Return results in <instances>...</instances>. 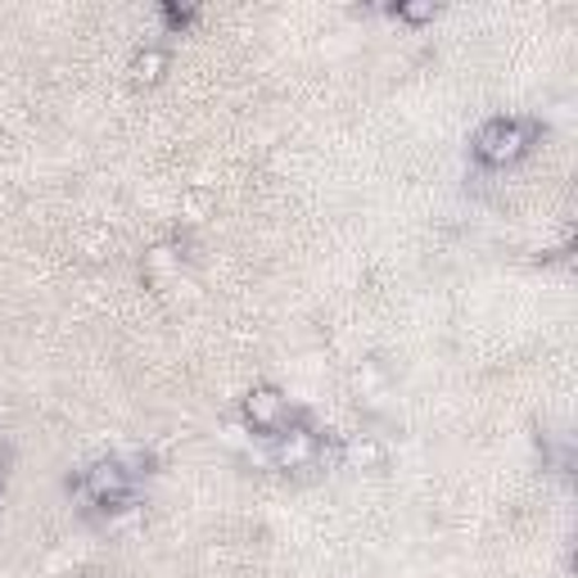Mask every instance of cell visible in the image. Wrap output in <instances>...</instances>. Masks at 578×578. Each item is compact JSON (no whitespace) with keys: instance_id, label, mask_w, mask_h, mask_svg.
I'll list each match as a JSON object with an SVG mask.
<instances>
[{"instance_id":"6da1fadb","label":"cell","mask_w":578,"mask_h":578,"mask_svg":"<svg viewBox=\"0 0 578 578\" xmlns=\"http://www.w3.org/2000/svg\"><path fill=\"white\" fill-rule=\"evenodd\" d=\"M528 144H534V122H520V118H493L489 127H479L474 136V159L489 163V168H506L515 163Z\"/></svg>"},{"instance_id":"7a4b0ae2","label":"cell","mask_w":578,"mask_h":578,"mask_svg":"<svg viewBox=\"0 0 578 578\" xmlns=\"http://www.w3.org/2000/svg\"><path fill=\"white\" fill-rule=\"evenodd\" d=\"M77 493L82 497H90L95 506H105V511H114V506H122V502H131V479H127V465L122 461H95V465H86L82 470V479H77Z\"/></svg>"},{"instance_id":"3957f363","label":"cell","mask_w":578,"mask_h":578,"mask_svg":"<svg viewBox=\"0 0 578 578\" xmlns=\"http://www.w3.org/2000/svg\"><path fill=\"white\" fill-rule=\"evenodd\" d=\"M285 411H289V403H285L280 389H254V394L245 398V416H249V425L263 429V434H280V429H285Z\"/></svg>"},{"instance_id":"277c9868","label":"cell","mask_w":578,"mask_h":578,"mask_svg":"<svg viewBox=\"0 0 578 578\" xmlns=\"http://www.w3.org/2000/svg\"><path fill=\"white\" fill-rule=\"evenodd\" d=\"M271 457H276V465H285V470L312 465V461H317V434H312V429H285V434H276Z\"/></svg>"},{"instance_id":"5b68a950","label":"cell","mask_w":578,"mask_h":578,"mask_svg":"<svg viewBox=\"0 0 578 578\" xmlns=\"http://www.w3.org/2000/svg\"><path fill=\"white\" fill-rule=\"evenodd\" d=\"M131 73H136V82H140V86H154V82L168 73V55L159 51V45H150V51H140V55H136Z\"/></svg>"},{"instance_id":"8992f818","label":"cell","mask_w":578,"mask_h":578,"mask_svg":"<svg viewBox=\"0 0 578 578\" xmlns=\"http://www.w3.org/2000/svg\"><path fill=\"white\" fill-rule=\"evenodd\" d=\"M344 461H349L353 470H375V465L384 461V448H379L375 439H353V443L344 448Z\"/></svg>"},{"instance_id":"52a82bcc","label":"cell","mask_w":578,"mask_h":578,"mask_svg":"<svg viewBox=\"0 0 578 578\" xmlns=\"http://www.w3.org/2000/svg\"><path fill=\"white\" fill-rule=\"evenodd\" d=\"M394 14L407 19V23H429L439 10H434V0H416V6H394Z\"/></svg>"},{"instance_id":"ba28073f","label":"cell","mask_w":578,"mask_h":578,"mask_svg":"<svg viewBox=\"0 0 578 578\" xmlns=\"http://www.w3.org/2000/svg\"><path fill=\"white\" fill-rule=\"evenodd\" d=\"M163 14H168V23H172V28H176V23H190V19H195V10H176V6H168Z\"/></svg>"},{"instance_id":"9c48e42d","label":"cell","mask_w":578,"mask_h":578,"mask_svg":"<svg viewBox=\"0 0 578 578\" xmlns=\"http://www.w3.org/2000/svg\"><path fill=\"white\" fill-rule=\"evenodd\" d=\"M0 506H6V493H0Z\"/></svg>"}]
</instances>
